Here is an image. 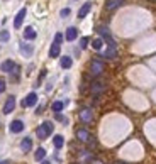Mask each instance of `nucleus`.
I'll list each match as a JSON object with an SVG mask.
<instances>
[{
	"label": "nucleus",
	"instance_id": "5",
	"mask_svg": "<svg viewBox=\"0 0 156 164\" xmlns=\"http://www.w3.org/2000/svg\"><path fill=\"white\" fill-rule=\"evenodd\" d=\"M26 14H27V9H20L19 12H17L16 19H14V27H16V29H19V27L22 26V22H24V17H26Z\"/></svg>",
	"mask_w": 156,
	"mask_h": 164
},
{
	"label": "nucleus",
	"instance_id": "9",
	"mask_svg": "<svg viewBox=\"0 0 156 164\" xmlns=\"http://www.w3.org/2000/svg\"><path fill=\"white\" fill-rule=\"evenodd\" d=\"M17 65L12 61V59H7V61H3L2 63V66H0V69L3 71V73H12V69L16 68Z\"/></svg>",
	"mask_w": 156,
	"mask_h": 164
},
{
	"label": "nucleus",
	"instance_id": "10",
	"mask_svg": "<svg viewBox=\"0 0 156 164\" xmlns=\"http://www.w3.org/2000/svg\"><path fill=\"white\" fill-rule=\"evenodd\" d=\"M32 149V139L31 137H24L20 142V151L22 152H29Z\"/></svg>",
	"mask_w": 156,
	"mask_h": 164
},
{
	"label": "nucleus",
	"instance_id": "11",
	"mask_svg": "<svg viewBox=\"0 0 156 164\" xmlns=\"http://www.w3.org/2000/svg\"><path fill=\"white\" fill-rule=\"evenodd\" d=\"M104 90H105V85L102 83V81H93L92 83V93L93 95H100Z\"/></svg>",
	"mask_w": 156,
	"mask_h": 164
},
{
	"label": "nucleus",
	"instance_id": "29",
	"mask_svg": "<svg viewBox=\"0 0 156 164\" xmlns=\"http://www.w3.org/2000/svg\"><path fill=\"white\" fill-rule=\"evenodd\" d=\"M54 117H56V120H61V122L68 124V120H66V119H65V117H63V115H61V113H56V115H54Z\"/></svg>",
	"mask_w": 156,
	"mask_h": 164
},
{
	"label": "nucleus",
	"instance_id": "4",
	"mask_svg": "<svg viewBox=\"0 0 156 164\" xmlns=\"http://www.w3.org/2000/svg\"><path fill=\"white\" fill-rule=\"evenodd\" d=\"M14 108H16V97H14V95H10V97L7 98L5 105H3V113H5V115H9V113L14 112Z\"/></svg>",
	"mask_w": 156,
	"mask_h": 164
},
{
	"label": "nucleus",
	"instance_id": "12",
	"mask_svg": "<svg viewBox=\"0 0 156 164\" xmlns=\"http://www.w3.org/2000/svg\"><path fill=\"white\" fill-rule=\"evenodd\" d=\"M20 53H22L26 58H29V56H32V53H34V48H32V44L22 42V44H20Z\"/></svg>",
	"mask_w": 156,
	"mask_h": 164
},
{
	"label": "nucleus",
	"instance_id": "25",
	"mask_svg": "<svg viewBox=\"0 0 156 164\" xmlns=\"http://www.w3.org/2000/svg\"><path fill=\"white\" fill-rule=\"evenodd\" d=\"M88 42H90V39H88V37H82V39H80V48L85 49L87 46H88Z\"/></svg>",
	"mask_w": 156,
	"mask_h": 164
},
{
	"label": "nucleus",
	"instance_id": "8",
	"mask_svg": "<svg viewBox=\"0 0 156 164\" xmlns=\"http://www.w3.org/2000/svg\"><path fill=\"white\" fill-rule=\"evenodd\" d=\"M92 10V2H87V3H83L82 5V9L78 10V19H85L87 17V14Z\"/></svg>",
	"mask_w": 156,
	"mask_h": 164
},
{
	"label": "nucleus",
	"instance_id": "26",
	"mask_svg": "<svg viewBox=\"0 0 156 164\" xmlns=\"http://www.w3.org/2000/svg\"><path fill=\"white\" fill-rule=\"evenodd\" d=\"M46 76V69H42L41 71V74H39V80H38V85H36V86H41V81H42V78Z\"/></svg>",
	"mask_w": 156,
	"mask_h": 164
},
{
	"label": "nucleus",
	"instance_id": "21",
	"mask_svg": "<svg viewBox=\"0 0 156 164\" xmlns=\"http://www.w3.org/2000/svg\"><path fill=\"white\" fill-rule=\"evenodd\" d=\"M102 46H104V39L102 37H97V39H93V41H92V48L95 49V51H100Z\"/></svg>",
	"mask_w": 156,
	"mask_h": 164
},
{
	"label": "nucleus",
	"instance_id": "19",
	"mask_svg": "<svg viewBox=\"0 0 156 164\" xmlns=\"http://www.w3.org/2000/svg\"><path fill=\"white\" fill-rule=\"evenodd\" d=\"M53 144H54V147H56V149H61V147H63V144H65V137H63V135H54Z\"/></svg>",
	"mask_w": 156,
	"mask_h": 164
},
{
	"label": "nucleus",
	"instance_id": "17",
	"mask_svg": "<svg viewBox=\"0 0 156 164\" xmlns=\"http://www.w3.org/2000/svg\"><path fill=\"white\" fill-rule=\"evenodd\" d=\"M60 65H61L63 69H70L71 65H73V59H71L70 56H63V58H61V61H60Z\"/></svg>",
	"mask_w": 156,
	"mask_h": 164
},
{
	"label": "nucleus",
	"instance_id": "13",
	"mask_svg": "<svg viewBox=\"0 0 156 164\" xmlns=\"http://www.w3.org/2000/svg\"><path fill=\"white\" fill-rule=\"evenodd\" d=\"M122 3H124V0H107L105 9H107V10H114V9H117V7H121Z\"/></svg>",
	"mask_w": 156,
	"mask_h": 164
},
{
	"label": "nucleus",
	"instance_id": "6",
	"mask_svg": "<svg viewBox=\"0 0 156 164\" xmlns=\"http://www.w3.org/2000/svg\"><path fill=\"white\" fill-rule=\"evenodd\" d=\"M9 129H10L12 134H19V132L24 130V122H22V120H14V122L10 124Z\"/></svg>",
	"mask_w": 156,
	"mask_h": 164
},
{
	"label": "nucleus",
	"instance_id": "28",
	"mask_svg": "<svg viewBox=\"0 0 156 164\" xmlns=\"http://www.w3.org/2000/svg\"><path fill=\"white\" fill-rule=\"evenodd\" d=\"M70 12H71L70 9H63V10L60 12V15H61V17H66V15H70Z\"/></svg>",
	"mask_w": 156,
	"mask_h": 164
},
{
	"label": "nucleus",
	"instance_id": "22",
	"mask_svg": "<svg viewBox=\"0 0 156 164\" xmlns=\"http://www.w3.org/2000/svg\"><path fill=\"white\" fill-rule=\"evenodd\" d=\"M115 54H117V51H115V46H109V49L104 53V58H109V59H112Z\"/></svg>",
	"mask_w": 156,
	"mask_h": 164
},
{
	"label": "nucleus",
	"instance_id": "2",
	"mask_svg": "<svg viewBox=\"0 0 156 164\" xmlns=\"http://www.w3.org/2000/svg\"><path fill=\"white\" fill-rule=\"evenodd\" d=\"M61 41H63V34L58 32L56 36H54V41H53V44H51V49H49V58H58V56H60Z\"/></svg>",
	"mask_w": 156,
	"mask_h": 164
},
{
	"label": "nucleus",
	"instance_id": "16",
	"mask_svg": "<svg viewBox=\"0 0 156 164\" xmlns=\"http://www.w3.org/2000/svg\"><path fill=\"white\" fill-rule=\"evenodd\" d=\"M77 139H78V141H82V142H87V141L90 139L88 130H87V129H80V130H77Z\"/></svg>",
	"mask_w": 156,
	"mask_h": 164
},
{
	"label": "nucleus",
	"instance_id": "23",
	"mask_svg": "<svg viewBox=\"0 0 156 164\" xmlns=\"http://www.w3.org/2000/svg\"><path fill=\"white\" fill-rule=\"evenodd\" d=\"M63 107H65V103H63V102H60V100H56V102L53 103V112L60 113L61 110H63Z\"/></svg>",
	"mask_w": 156,
	"mask_h": 164
},
{
	"label": "nucleus",
	"instance_id": "14",
	"mask_svg": "<svg viewBox=\"0 0 156 164\" xmlns=\"http://www.w3.org/2000/svg\"><path fill=\"white\" fill-rule=\"evenodd\" d=\"M36 31H34V27H26V31H24V39L26 41H34L36 39Z\"/></svg>",
	"mask_w": 156,
	"mask_h": 164
},
{
	"label": "nucleus",
	"instance_id": "31",
	"mask_svg": "<svg viewBox=\"0 0 156 164\" xmlns=\"http://www.w3.org/2000/svg\"><path fill=\"white\" fill-rule=\"evenodd\" d=\"M117 164H126V162H117Z\"/></svg>",
	"mask_w": 156,
	"mask_h": 164
},
{
	"label": "nucleus",
	"instance_id": "7",
	"mask_svg": "<svg viewBox=\"0 0 156 164\" xmlns=\"http://www.w3.org/2000/svg\"><path fill=\"white\" fill-rule=\"evenodd\" d=\"M36 103H38V95L32 91V93H29L27 97H26V100L22 102V105H24V107H34Z\"/></svg>",
	"mask_w": 156,
	"mask_h": 164
},
{
	"label": "nucleus",
	"instance_id": "15",
	"mask_svg": "<svg viewBox=\"0 0 156 164\" xmlns=\"http://www.w3.org/2000/svg\"><path fill=\"white\" fill-rule=\"evenodd\" d=\"M77 36H78V29L77 27H68V31H66V41H75L77 39Z\"/></svg>",
	"mask_w": 156,
	"mask_h": 164
},
{
	"label": "nucleus",
	"instance_id": "1",
	"mask_svg": "<svg viewBox=\"0 0 156 164\" xmlns=\"http://www.w3.org/2000/svg\"><path fill=\"white\" fill-rule=\"evenodd\" d=\"M53 129H54V125H53V122H49V120H46V122H42L41 125L38 127V130H36V135H38L41 141H44L46 137H49V135L53 134Z\"/></svg>",
	"mask_w": 156,
	"mask_h": 164
},
{
	"label": "nucleus",
	"instance_id": "3",
	"mask_svg": "<svg viewBox=\"0 0 156 164\" xmlns=\"http://www.w3.org/2000/svg\"><path fill=\"white\" fill-rule=\"evenodd\" d=\"M104 71V63L100 61V59H93L92 65H90V73H92V76H100Z\"/></svg>",
	"mask_w": 156,
	"mask_h": 164
},
{
	"label": "nucleus",
	"instance_id": "24",
	"mask_svg": "<svg viewBox=\"0 0 156 164\" xmlns=\"http://www.w3.org/2000/svg\"><path fill=\"white\" fill-rule=\"evenodd\" d=\"M10 39V32L9 31H2V32H0V41L2 42H7Z\"/></svg>",
	"mask_w": 156,
	"mask_h": 164
},
{
	"label": "nucleus",
	"instance_id": "20",
	"mask_svg": "<svg viewBox=\"0 0 156 164\" xmlns=\"http://www.w3.org/2000/svg\"><path fill=\"white\" fill-rule=\"evenodd\" d=\"M44 158H46V149H42V147L36 149V154H34L36 161H44Z\"/></svg>",
	"mask_w": 156,
	"mask_h": 164
},
{
	"label": "nucleus",
	"instance_id": "27",
	"mask_svg": "<svg viewBox=\"0 0 156 164\" xmlns=\"http://www.w3.org/2000/svg\"><path fill=\"white\" fill-rule=\"evenodd\" d=\"M5 88H7L5 80H0V93H3V91H5Z\"/></svg>",
	"mask_w": 156,
	"mask_h": 164
},
{
	"label": "nucleus",
	"instance_id": "30",
	"mask_svg": "<svg viewBox=\"0 0 156 164\" xmlns=\"http://www.w3.org/2000/svg\"><path fill=\"white\" fill-rule=\"evenodd\" d=\"M41 164H51L49 161H41Z\"/></svg>",
	"mask_w": 156,
	"mask_h": 164
},
{
	"label": "nucleus",
	"instance_id": "18",
	"mask_svg": "<svg viewBox=\"0 0 156 164\" xmlns=\"http://www.w3.org/2000/svg\"><path fill=\"white\" fill-rule=\"evenodd\" d=\"M80 119H82V122H90L92 120V110L90 108H85L80 112Z\"/></svg>",
	"mask_w": 156,
	"mask_h": 164
}]
</instances>
